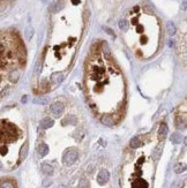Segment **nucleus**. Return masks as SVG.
Listing matches in <instances>:
<instances>
[{
    "label": "nucleus",
    "instance_id": "f257e3e1",
    "mask_svg": "<svg viewBox=\"0 0 187 188\" xmlns=\"http://www.w3.org/2000/svg\"><path fill=\"white\" fill-rule=\"evenodd\" d=\"M24 60V50L16 35L0 34V99L18 81Z\"/></svg>",
    "mask_w": 187,
    "mask_h": 188
},
{
    "label": "nucleus",
    "instance_id": "f03ea898",
    "mask_svg": "<svg viewBox=\"0 0 187 188\" xmlns=\"http://www.w3.org/2000/svg\"><path fill=\"white\" fill-rule=\"evenodd\" d=\"M78 157H79L78 151H76L75 149H71V150L66 151V154L64 155V158H62V161H64V163H65V164H67V165H71V164H73V163L78 159Z\"/></svg>",
    "mask_w": 187,
    "mask_h": 188
},
{
    "label": "nucleus",
    "instance_id": "7ed1b4c3",
    "mask_svg": "<svg viewBox=\"0 0 187 188\" xmlns=\"http://www.w3.org/2000/svg\"><path fill=\"white\" fill-rule=\"evenodd\" d=\"M110 179V173L106 170H103L98 173L97 175V182L99 185H105Z\"/></svg>",
    "mask_w": 187,
    "mask_h": 188
},
{
    "label": "nucleus",
    "instance_id": "20e7f679",
    "mask_svg": "<svg viewBox=\"0 0 187 188\" xmlns=\"http://www.w3.org/2000/svg\"><path fill=\"white\" fill-rule=\"evenodd\" d=\"M62 110H64V105L60 102H55L51 105V112L54 117H59L61 114Z\"/></svg>",
    "mask_w": 187,
    "mask_h": 188
},
{
    "label": "nucleus",
    "instance_id": "39448f33",
    "mask_svg": "<svg viewBox=\"0 0 187 188\" xmlns=\"http://www.w3.org/2000/svg\"><path fill=\"white\" fill-rule=\"evenodd\" d=\"M132 188H149V185H148V182L144 179L137 178L132 184Z\"/></svg>",
    "mask_w": 187,
    "mask_h": 188
},
{
    "label": "nucleus",
    "instance_id": "423d86ee",
    "mask_svg": "<svg viewBox=\"0 0 187 188\" xmlns=\"http://www.w3.org/2000/svg\"><path fill=\"white\" fill-rule=\"evenodd\" d=\"M38 154L41 156H46L49 154V147L45 144V143H41L38 145Z\"/></svg>",
    "mask_w": 187,
    "mask_h": 188
},
{
    "label": "nucleus",
    "instance_id": "0eeeda50",
    "mask_svg": "<svg viewBox=\"0 0 187 188\" xmlns=\"http://www.w3.org/2000/svg\"><path fill=\"white\" fill-rule=\"evenodd\" d=\"M101 121H102V124L103 125H105V126H113L115 125V120L112 119V117H102L101 118Z\"/></svg>",
    "mask_w": 187,
    "mask_h": 188
},
{
    "label": "nucleus",
    "instance_id": "6e6552de",
    "mask_svg": "<svg viewBox=\"0 0 187 188\" xmlns=\"http://www.w3.org/2000/svg\"><path fill=\"white\" fill-rule=\"evenodd\" d=\"M51 80H52V82H54L55 84H59L62 80H64V75H62L61 73H53L52 76H51Z\"/></svg>",
    "mask_w": 187,
    "mask_h": 188
},
{
    "label": "nucleus",
    "instance_id": "1a4fd4ad",
    "mask_svg": "<svg viewBox=\"0 0 187 188\" xmlns=\"http://www.w3.org/2000/svg\"><path fill=\"white\" fill-rule=\"evenodd\" d=\"M42 171H43V173H45L46 175H51L52 173H53V167L51 166V165H49V164H43L42 165Z\"/></svg>",
    "mask_w": 187,
    "mask_h": 188
},
{
    "label": "nucleus",
    "instance_id": "9d476101",
    "mask_svg": "<svg viewBox=\"0 0 187 188\" xmlns=\"http://www.w3.org/2000/svg\"><path fill=\"white\" fill-rule=\"evenodd\" d=\"M52 125H53V120L50 119V118H45V119H43L42 120V122H41V126H42L44 129L50 128Z\"/></svg>",
    "mask_w": 187,
    "mask_h": 188
},
{
    "label": "nucleus",
    "instance_id": "9b49d317",
    "mask_svg": "<svg viewBox=\"0 0 187 188\" xmlns=\"http://www.w3.org/2000/svg\"><path fill=\"white\" fill-rule=\"evenodd\" d=\"M28 155V143H24V145L21 148V151H20V161L18 162H22Z\"/></svg>",
    "mask_w": 187,
    "mask_h": 188
},
{
    "label": "nucleus",
    "instance_id": "f8f14e48",
    "mask_svg": "<svg viewBox=\"0 0 187 188\" xmlns=\"http://www.w3.org/2000/svg\"><path fill=\"white\" fill-rule=\"evenodd\" d=\"M168 134V126L165 124H162L160 127V130H158V135H160V138H164Z\"/></svg>",
    "mask_w": 187,
    "mask_h": 188
},
{
    "label": "nucleus",
    "instance_id": "ddd939ff",
    "mask_svg": "<svg viewBox=\"0 0 187 188\" xmlns=\"http://www.w3.org/2000/svg\"><path fill=\"white\" fill-rule=\"evenodd\" d=\"M166 31H168L169 35L176 34V27H174V24H173L172 22H169V23L166 24Z\"/></svg>",
    "mask_w": 187,
    "mask_h": 188
},
{
    "label": "nucleus",
    "instance_id": "4468645a",
    "mask_svg": "<svg viewBox=\"0 0 187 188\" xmlns=\"http://www.w3.org/2000/svg\"><path fill=\"white\" fill-rule=\"evenodd\" d=\"M186 170V166H185V164H181V163H178L176 166H174V172L176 173H181V172H184Z\"/></svg>",
    "mask_w": 187,
    "mask_h": 188
},
{
    "label": "nucleus",
    "instance_id": "2eb2a0df",
    "mask_svg": "<svg viewBox=\"0 0 187 188\" xmlns=\"http://www.w3.org/2000/svg\"><path fill=\"white\" fill-rule=\"evenodd\" d=\"M140 145H141V141H140L139 137H133L131 140V147L132 148H139Z\"/></svg>",
    "mask_w": 187,
    "mask_h": 188
},
{
    "label": "nucleus",
    "instance_id": "dca6fc26",
    "mask_svg": "<svg viewBox=\"0 0 187 188\" xmlns=\"http://www.w3.org/2000/svg\"><path fill=\"white\" fill-rule=\"evenodd\" d=\"M171 141H172V143H176V144H178L181 142V136L179 135V134H173L172 136H171Z\"/></svg>",
    "mask_w": 187,
    "mask_h": 188
},
{
    "label": "nucleus",
    "instance_id": "f3484780",
    "mask_svg": "<svg viewBox=\"0 0 187 188\" xmlns=\"http://www.w3.org/2000/svg\"><path fill=\"white\" fill-rule=\"evenodd\" d=\"M0 188H15V186L10 181H2L0 184Z\"/></svg>",
    "mask_w": 187,
    "mask_h": 188
},
{
    "label": "nucleus",
    "instance_id": "a211bd4d",
    "mask_svg": "<svg viewBox=\"0 0 187 188\" xmlns=\"http://www.w3.org/2000/svg\"><path fill=\"white\" fill-rule=\"evenodd\" d=\"M33 35H34V29L31 27H28L27 31H26V38H27L28 41H30V38H31Z\"/></svg>",
    "mask_w": 187,
    "mask_h": 188
},
{
    "label": "nucleus",
    "instance_id": "6ab92c4d",
    "mask_svg": "<svg viewBox=\"0 0 187 188\" xmlns=\"http://www.w3.org/2000/svg\"><path fill=\"white\" fill-rule=\"evenodd\" d=\"M119 27H120L121 30L126 31V29H127V22H126V20H120L119 21Z\"/></svg>",
    "mask_w": 187,
    "mask_h": 188
},
{
    "label": "nucleus",
    "instance_id": "aec40b11",
    "mask_svg": "<svg viewBox=\"0 0 187 188\" xmlns=\"http://www.w3.org/2000/svg\"><path fill=\"white\" fill-rule=\"evenodd\" d=\"M34 103H36V104H47L49 99L47 98H38V99H35Z\"/></svg>",
    "mask_w": 187,
    "mask_h": 188
},
{
    "label": "nucleus",
    "instance_id": "412c9836",
    "mask_svg": "<svg viewBox=\"0 0 187 188\" xmlns=\"http://www.w3.org/2000/svg\"><path fill=\"white\" fill-rule=\"evenodd\" d=\"M183 187V182L181 181H177L174 185H172V188H181Z\"/></svg>",
    "mask_w": 187,
    "mask_h": 188
},
{
    "label": "nucleus",
    "instance_id": "4be33fe9",
    "mask_svg": "<svg viewBox=\"0 0 187 188\" xmlns=\"http://www.w3.org/2000/svg\"><path fill=\"white\" fill-rule=\"evenodd\" d=\"M105 30H106L107 33H109V34L111 35V36H113V37H115V34H113V31H112L111 29H109V28H105Z\"/></svg>",
    "mask_w": 187,
    "mask_h": 188
},
{
    "label": "nucleus",
    "instance_id": "5701e85b",
    "mask_svg": "<svg viewBox=\"0 0 187 188\" xmlns=\"http://www.w3.org/2000/svg\"><path fill=\"white\" fill-rule=\"evenodd\" d=\"M50 184H51V181H50V180H45V181H44V184H43V185H44L45 187H47V186H49Z\"/></svg>",
    "mask_w": 187,
    "mask_h": 188
},
{
    "label": "nucleus",
    "instance_id": "b1692460",
    "mask_svg": "<svg viewBox=\"0 0 187 188\" xmlns=\"http://www.w3.org/2000/svg\"><path fill=\"white\" fill-rule=\"evenodd\" d=\"M72 2H73L74 5H79V4H80V0H72Z\"/></svg>",
    "mask_w": 187,
    "mask_h": 188
},
{
    "label": "nucleus",
    "instance_id": "393cba45",
    "mask_svg": "<svg viewBox=\"0 0 187 188\" xmlns=\"http://www.w3.org/2000/svg\"><path fill=\"white\" fill-rule=\"evenodd\" d=\"M27 98H28L27 96H23V97H22V103H27V101H28Z\"/></svg>",
    "mask_w": 187,
    "mask_h": 188
},
{
    "label": "nucleus",
    "instance_id": "a878e982",
    "mask_svg": "<svg viewBox=\"0 0 187 188\" xmlns=\"http://www.w3.org/2000/svg\"><path fill=\"white\" fill-rule=\"evenodd\" d=\"M1 169H2V163L0 162V170H1Z\"/></svg>",
    "mask_w": 187,
    "mask_h": 188
},
{
    "label": "nucleus",
    "instance_id": "bb28decb",
    "mask_svg": "<svg viewBox=\"0 0 187 188\" xmlns=\"http://www.w3.org/2000/svg\"><path fill=\"white\" fill-rule=\"evenodd\" d=\"M8 1H13V0H8Z\"/></svg>",
    "mask_w": 187,
    "mask_h": 188
}]
</instances>
